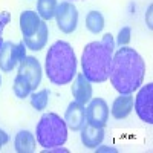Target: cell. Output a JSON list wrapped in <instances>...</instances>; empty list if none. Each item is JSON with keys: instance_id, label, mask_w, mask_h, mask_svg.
Here are the masks:
<instances>
[{"instance_id": "e0dca14e", "label": "cell", "mask_w": 153, "mask_h": 153, "mask_svg": "<svg viewBox=\"0 0 153 153\" xmlns=\"http://www.w3.org/2000/svg\"><path fill=\"white\" fill-rule=\"evenodd\" d=\"M86 29L92 34H100L104 29V17L100 11H91L86 16Z\"/></svg>"}, {"instance_id": "5b68a950", "label": "cell", "mask_w": 153, "mask_h": 153, "mask_svg": "<svg viewBox=\"0 0 153 153\" xmlns=\"http://www.w3.org/2000/svg\"><path fill=\"white\" fill-rule=\"evenodd\" d=\"M133 107L143 123L153 124V83H147L138 89V94L133 98Z\"/></svg>"}, {"instance_id": "30bf717a", "label": "cell", "mask_w": 153, "mask_h": 153, "mask_svg": "<svg viewBox=\"0 0 153 153\" xmlns=\"http://www.w3.org/2000/svg\"><path fill=\"white\" fill-rule=\"evenodd\" d=\"M71 92H72L74 101L86 106L89 101L92 100V83L86 78L84 74H78V72H76L75 78L72 80Z\"/></svg>"}, {"instance_id": "83f0119b", "label": "cell", "mask_w": 153, "mask_h": 153, "mask_svg": "<svg viewBox=\"0 0 153 153\" xmlns=\"http://www.w3.org/2000/svg\"><path fill=\"white\" fill-rule=\"evenodd\" d=\"M0 86H2V76H0Z\"/></svg>"}, {"instance_id": "d6986e66", "label": "cell", "mask_w": 153, "mask_h": 153, "mask_svg": "<svg viewBox=\"0 0 153 153\" xmlns=\"http://www.w3.org/2000/svg\"><path fill=\"white\" fill-rule=\"evenodd\" d=\"M49 89H42L38 92H32L31 94V106L35 109V110H45L49 104Z\"/></svg>"}, {"instance_id": "484cf974", "label": "cell", "mask_w": 153, "mask_h": 153, "mask_svg": "<svg viewBox=\"0 0 153 153\" xmlns=\"http://www.w3.org/2000/svg\"><path fill=\"white\" fill-rule=\"evenodd\" d=\"M152 5L149 6V9H147V14H146V23H147V26H149V29H152L153 28V23H152Z\"/></svg>"}, {"instance_id": "603a6c76", "label": "cell", "mask_w": 153, "mask_h": 153, "mask_svg": "<svg viewBox=\"0 0 153 153\" xmlns=\"http://www.w3.org/2000/svg\"><path fill=\"white\" fill-rule=\"evenodd\" d=\"M94 150H95L97 153H103V152H104V153H117V152H118L115 147H110V146H101V144H100L98 147H95Z\"/></svg>"}, {"instance_id": "2e32d148", "label": "cell", "mask_w": 153, "mask_h": 153, "mask_svg": "<svg viewBox=\"0 0 153 153\" xmlns=\"http://www.w3.org/2000/svg\"><path fill=\"white\" fill-rule=\"evenodd\" d=\"M37 139L29 130H20L14 138V149L17 153H32L35 152Z\"/></svg>"}, {"instance_id": "7402d4cb", "label": "cell", "mask_w": 153, "mask_h": 153, "mask_svg": "<svg viewBox=\"0 0 153 153\" xmlns=\"http://www.w3.org/2000/svg\"><path fill=\"white\" fill-rule=\"evenodd\" d=\"M11 22V14L9 12H0V48L3 45V31Z\"/></svg>"}, {"instance_id": "44dd1931", "label": "cell", "mask_w": 153, "mask_h": 153, "mask_svg": "<svg viewBox=\"0 0 153 153\" xmlns=\"http://www.w3.org/2000/svg\"><path fill=\"white\" fill-rule=\"evenodd\" d=\"M130 37H132V29H130V26H124V28L120 29L115 45H118L120 48H121V46H127V45H129V42H130Z\"/></svg>"}, {"instance_id": "ac0fdd59", "label": "cell", "mask_w": 153, "mask_h": 153, "mask_svg": "<svg viewBox=\"0 0 153 153\" xmlns=\"http://www.w3.org/2000/svg\"><path fill=\"white\" fill-rule=\"evenodd\" d=\"M58 2L57 0H37V14L45 22L54 19Z\"/></svg>"}, {"instance_id": "7c38bea8", "label": "cell", "mask_w": 153, "mask_h": 153, "mask_svg": "<svg viewBox=\"0 0 153 153\" xmlns=\"http://www.w3.org/2000/svg\"><path fill=\"white\" fill-rule=\"evenodd\" d=\"M81 135V143L86 149H95L98 147L100 144H103L104 141V127H95V126H91V124H84L81 129H80Z\"/></svg>"}, {"instance_id": "cb8c5ba5", "label": "cell", "mask_w": 153, "mask_h": 153, "mask_svg": "<svg viewBox=\"0 0 153 153\" xmlns=\"http://www.w3.org/2000/svg\"><path fill=\"white\" fill-rule=\"evenodd\" d=\"M45 153H69L68 149H65L63 146H57V147H51V149H45Z\"/></svg>"}, {"instance_id": "9c48e42d", "label": "cell", "mask_w": 153, "mask_h": 153, "mask_svg": "<svg viewBox=\"0 0 153 153\" xmlns=\"http://www.w3.org/2000/svg\"><path fill=\"white\" fill-rule=\"evenodd\" d=\"M109 121V106L103 98H92L86 107V123L95 127H106Z\"/></svg>"}, {"instance_id": "d4e9b609", "label": "cell", "mask_w": 153, "mask_h": 153, "mask_svg": "<svg viewBox=\"0 0 153 153\" xmlns=\"http://www.w3.org/2000/svg\"><path fill=\"white\" fill-rule=\"evenodd\" d=\"M9 141V136H8V133L3 130V129H0V150H2V147L6 144Z\"/></svg>"}, {"instance_id": "ba28073f", "label": "cell", "mask_w": 153, "mask_h": 153, "mask_svg": "<svg viewBox=\"0 0 153 153\" xmlns=\"http://www.w3.org/2000/svg\"><path fill=\"white\" fill-rule=\"evenodd\" d=\"M19 75H22L26 80L32 89V92L37 91V87L42 83V75H43V69L42 65L35 57L26 55L20 63H19Z\"/></svg>"}, {"instance_id": "3957f363", "label": "cell", "mask_w": 153, "mask_h": 153, "mask_svg": "<svg viewBox=\"0 0 153 153\" xmlns=\"http://www.w3.org/2000/svg\"><path fill=\"white\" fill-rule=\"evenodd\" d=\"M76 55L74 48L68 43L58 40L48 49L45 71L49 81L55 86H65L72 83L76 75Z\"/></svg>"}, {"instance_id": "4316f807", "label": "cell", "mask_w": 153, "mask_h": 153, "mask_svg": "<svg viewBox=\"0 0 153 153\" xmlns=\"http://www.w3.org/2000/svg\"><path fill=\"white\" fill-rule=\"evenodd\" d=\"M68 2H72L74 3V2H83V0H68Z\"/></svg>"}, {"instance_id": "7a4b0ae2", "label": "cell", "mask_w": 153, "mask_h": 153, "mask_svg": "<svg viewBox=\"0 0 153 153\" xmlns=\"http://www.w3.org/2000/svg\"><path fill=\"white\" fill-rule=\"evenodd\" d=\"M115 52V38L104 34L100 42L87 43L81 54V68L84 76L91 83H104L109 80L110 65Z\"/></svg>"}, {"instance_id": "6da1fadb", "label": "cell", "mask_w": 153, "mask_h": 153, "mask_svg": "<svg viewBox=\"0 0 153 153\" xmlns=\"http://www.w3.org/2000/svg\"><path fill=\"white\" fill-rule=\"evenodd\" d=\"M146 75V63L138 51L121 46L113 52L109 78L113 89L121 95L133 94L143 86Z\"/></svg>"}, {"instance_id": "4fadbf2b", "label": "cell", "mask_w": 153, "mask_h": 153, "mask_svg": "<svg viewBox=\"0 0 153 153\" xmlns=\"http://www.w3.org/2000/svg\"><path fill=\"white\" fill-rule=\"evenodd\" d=\"M133 110V95L132 94H127V95H118L115 98V101L112 103L110 107V113L115 120H124L127 118Z\"/></svg>"}, {"instance_id": "ffe728a7", "label": "cell", "mask_w": 153, "mask_h": 153, "mask_svg": "<svg viewBox=\"0 0 153 153\" xmlns=\"http://www.w3.org/2000/svg\"><path fill=\"white\" fill-rule=\"evenodd\" d=\"M12 91H14V95L20 100H25V98H28L32 92V89L29 86V83L23 78L22 75L17 74L16 76V80H14V84H12Z\"/></svg>"}, {"instance_id": "52a82bcc", "label": "cell", "mask_w": 153, "mask_h": 153, "mask_svg": "<svg viewBox=\"0 0 153 153\" xmlns=\"http://www.w3.org/2000/svg\"><path fill=\"white\" fill-rule=\"evenodd\" d=\"M54 17L57 20L58 29L63 34H72L78 26V9L72 2H68V0L58 3Z\"/></svg>"}, {"instance_id": "5bb4252c", "label": "cell", "mask_w": 153, "mask_h": 153, "mask_svg": "<svg viewBox=\"0 0 153 153\" xmlns=\"http://www.w3.org/2000/svg\"><path fill=\"white\" fill-rule=\"evenodd\" d=\"M19 23H20V31H22L23 38H28V37H31L37 32L38 26H40V23H42V19L35 11L25 9L20 14Z\"/></svg>"}, {"instance_id": "8fae6325", "label": "cell", "mask_w": 153, "mask_h": 153, "mask_svg": "<svg viewBox=\"0 0 153 153\" xmlns=\"http://www.w3.org/2000/svg\"><path fill=\"white\" fill-rule=\"evenodd\" d=\"M65 123L68 129L76 132L86 124V107L76 101L69 103L66 112H65Z\"/></svg>"}, {"instance_id": "277c9868", "label": "cell", "mask_w": 153, "mask_h": 153, "mask_svg": "<svg viewBox=\"0 0 153 153\" xmlns=\"http://www.w3.org/2000/svg\"><path fill=\"white\" fill-rule=\"evenodd\" d=\"M35 139L43 149L65 146L68 141V126L65 120L54 112L43 113L35 127Z\"/></svg>"}, {"instance_id": "8992f818", "label": "cell", "mask_w": 153, "mask_h": 153, "mask_svg": "<svg viewBox=\"0 0 153 153\" xmlns=\"http://www.w3.org/2000/svg\"><path fill=\"white\" fill-rule=\"evenodd\" d=\"M26 57V46L25 43H12L3 42L0 48V71L2 72H12L19 63Z\"/></svg>"}, {"instance_id": "9a60e30c", "label": "cell", "mask_w": 153, "mask_h": 153, "mask_svg": "<svg viewBox=\"0 0 153 153\" xmlns=\"http://www.w3.org/2000/svg\"><path fill=\"white\" fill-rule=\"evenodd\" d=\"M48 37H49V28H48V23L45 20H42L40 26H38L37 32L28 38H23V43L26 46V49L29 51H42L46 43H48Z\"/></svg>"}]
</instances>
